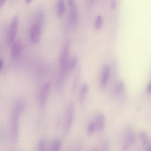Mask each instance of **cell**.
<instances>
[{"label":"cell","mask_w":151,"mask_h":151,"mask_svg":"<svg viewBox=\"0 0 151 151\" xmlns=\"http://www.w3.org/2000/svg\"><path fill=\"white\" fill-rule=\"evenodd\" d=\"M75 112L74 104L72 103L68 104L66 111L65 120L63 127L65 134H68L71 128L73 121Z\"/></svg>","instance_id":"cell-1"},{"label":"cell","mask_w":151,"mask_h":151,"mask_svg":"<svg viewBox=\"0 0 151 151\" xmlns=\"http://www.w3.org/2000/svg\"><path fill=\"white\" fill-rule=\"evenodd\" d=\"M50 86V83L47 82L43 85L40 89L39 94V101L40 105L42 106L46 104Z\"/></svg>","instance_id":"cell-7"},{"label":"cell","mask_w":151,"mask_h":151,"mask_svg":"<svg viewBox=\"0 0 151 151\" xmlns=\"http://www.w3.org/2000/svg\"><path fill=\"white\" fill-rule=\"evenodd\" d=\"M3 65V62L0 59V70L1 69Z\"/></svg>","instance_id":"cell-24"},{"label":"cell","mask_w":151,"mask_h":151,"mask_svg":"<svg viewBox=\"0 0 151 151\" xmlns=\"http://www.w3.org/2000/svg\"><path fill=\"white\" fill-rule=\"evenodd\" d=\"M103 19L100 15H97L95 19V27L96 29H99L103 24Z\"/></svg>","instance_id":"cell-17"},{"label":"cell","mask_w":151,"mask_h":151,"mask_svg":"<svg viewBox=\"0 0 151 151\" xmlns=\"http://www.w3.org/2000/svg\"><path fill=\"white\" fill-rule=\"evenodd\" d=\"M117 2L116 0H113L111 1L110 3V7L112 9H115L116 7Z\"/></svg>","instance_id":"cell-22"},{"label":"cell","mask_w":151,"mask_h":151,"mask_svg":"<svg viewBox=\"0 0 151 151\" xmlns=\"http://www.w3.org/2000/svg\"><path fill=\"white\" fill-rule=\"evenodd\" d=\"M57 13L58 16L61 17L63 16L65 12V4L64 1L59 0L57 3Z\"/></svg>","instance_id":"cell-14"},{"label":"cell","mask_w":151,"mask_h":151,"mask_svg":"<svg viewBox=\"0 0 151 151\" xmlns=\"http://www.w3.org/2000/svg\"><path fill=\"white\" fill-rule=\"evenodd\" d=\"M125 88V84L122 81H120L117 84L115 88V92L116 94H119L124 91Z\"/></svg>","instance_id":"cell-16"},{"label":"cell","mask_w":151,"mask_h":151,"mask_svg":"<svg viewBox=\"0 0 151 151\" xmlns=\"http://www.w3.org/2000/svg\"><path fill=\"white\" fill-rule=\"evenodd\" d=\"M22 48V44L19 40L13 42L11 49V55L14 58L18 57L20 54Z\"/></svg>","instance_id":"cell-9"},{"label":"cell","mask_w":151,"mask_h":151,"mask_svg":"<svg viewBox=\"0 0 151 151\" xmlns=\"http://www.w3.org/2000/svg\"><path fill=\"white\" fill-rule=\"evenodd\" d=\"M70 44L67 41L64 45L60 56V63L61 72L65 71L68 67L70 58L69 57Z\"/></svg>","instance_id":"cell-4"},{"label":"cell","mask_w":151,"mask_h":151,"mask_svg":"<svg viewBox=\"0 0 151 151\" xmlns=\"http://www.w3.org/2000/svg\"><path fill=\"white\" fill-rule=\"evenodd\" d=\"M96 129V126L94 121L91 122L89 124L87 129V132L88 134H92Z\"/></svg>","instance_id":"cell-18"},{"label":"cell","mask_w":151,"mask_h":151,"mask_svg":"<svg viewBox=\"0 0 151 151\" xmlns=\"http://www.w3.org/2000/svg\"><path fill=\"white\" fill-rule=\"evenodd\" d=\"M151 83H150L147 85L146 88V92L147 93H150L151 92Z\"/></svg>","instance_id":"cell-23"},{"label":"cell","mask_w":151,"mask_h":151,"mask_svg":"<svg viewBox=\"0 0 151 151\" xmlns=\"http://www.w3.org/2000/svg\"><path fill=\"white\" fill-rule=\"evenodd\" d=\"M79 77V73L77 72L75 76L73 81L72 87V89L73 91H75L76 89V87L78 85Z\"/></svg>","instance_id":"cell-21"},{"label":"cell","mask_w":151,"mask_h":151,"mask_svg":"<svg viewBox=\"0 0 151 151\" xmlns=\"http://www.w3.org/2000/svg\"><path fill=\"white\" fill-rule=\"evenodd\" d=\"M110 73L109 66L105 64L102 68V76L101 81V85L102 88L105 87L109 79Z\"/></svg>","instance_id":"cell-10"},{"label":"cell","mask_w":151,"mask_h":151,"mask_svg":"<svg viewBox=\"0 0 151 151\" xmlns=\"http://www.w3.org/2000/svg\"><path fill=\"white\" fill-rule=\"evenodd\" d=\"M92 151H98V150L97 149H95L93 150Z\"/></svg>","instance_id":"cell-27"},{"label":"cell","mask_w":151,"mask_h":151,"mask_svg":"<svg viewBox=\"0 0 151 151\" xmlns=\"http://www.w3.org/2000/svg\"><path fill=\"white\" fill-rule=\"evenodd\" d=\"M5 1L4 0H0V8L2 6Z\"/></svg>","instance_id":"cell-25"},{"label":"cell","mask_w":151,"mask_h":151,"mask_svg":"<svg viewBox=\"0 0 151 151\" xmlns=\"http://www.w3.org/2000/svg\"><path fill=\"white\" fill-rule=\"evenodd\" d=\"M46 144L44 140H40L39 142L37 151H46Z\"/></svg>","instance_id":"cell-20"},{"label":"cell","mask_w":151,"mask_h":151,"mask_svg":"<svg viewBox=\"0 0 151 151\" xmlns=\"http://www.w3.org/2000/svg\"><path fill=\"white\" fill-rule=\"evenodd\" d=\"M109 146V142L108 139H105L101 144L100 151H108Z\"/></svg>","instance_id":"cell-19"},{"label":"cell","mask_w":151,"mask_h":151,"mask_svg":"<svg viewBox=\"0 0 151 151\" xmlns=\"http://www.w3.org/2000/svg\"><path fill=\"white\" fill-rule=\"evenodd\" d=\"M96 126V129L101 131L103 130L105 126V120L104 114L99 113L96 116L94 121Z\"/></svg>","instance_id":"cell-12"},{"label":"cell","mask_w":151,"mask_h":151,"mask_svg":"<svg viewBox=\"0 0 151 151\" xmlns=\"http://www.w3.org/2000/svg\"><path fill=\"white\" fill-rule=\"evenodd\" d=\"M69 8V22L71 24H75L77 20L78 12L76 5L73 0L68 1Z\"/></svg>","instance_id":"cell-8"},{"label":"cell","mask_w":151,"mask_h":151,"mask_svg":"<svg viewBox=\"0 0 151 151\" xmlns=\"http://www.w3.org/2000/svg\"><path fill=\"white\" fill-rule=\"evenodd\" d=\"M139 135L145 151H151L150 141L146 132L144 131H141Z\"/></svg>","instance_id":"cell-11"},{"label":"cell","mask_w":151,"mask_h":151,"mask_svg":"<svg viewBox=\"0 0 151 151\" xmlns=\"http://www.w3.org/2000/svg\"><path fill=\"white\" fill-rule=\"evenodd\" d=\"M135 135L132 128L128 126L125 128L124 133L122 151H126L134 143Z\"/></svg>","instance_id":"cell-2"},{"label":"cell","mask_w":151,"mask_h":151,"mask_svg":"<svg viewBox=\"0 0 151 151\" xmlns=\"http://www.w3.org/2000/svg\"><path fill=\"white\" fill-rule=\"evenodd\" d=\"M18 18L16 15L12 18L10 23L7 35V42L9 45L14 42L17 29Z\"/></svg>","instance_id":"cell-3"},{"label":"cell","mask_w":151,"mask_h":151,"mask_svg":"<svg viewBox=\"0 0 151 151\" xmlns=\"http://www.w3.org/2000/svg\"><path fill=\"white\" fill-rule=\"evenodd\" d=\"M88 91V85L86 83H83L81 86L79 95V103L81 106L84 104Z\"/></svg>","instance_id":"cell-13"},{"label":"cell","mask_w":151,"mask_h":151,"mask_svg":"<svg viewBox=\"0 0 151 151\" xmlns=\"http://www.w3.org/2000/svg\"><path fill=\"white\" fill-rule=\"evenodd\" d=\"M13 113L12 121L11 137L12 141L16 142L17 138L19 127V111L22 110L17 107Z\"/></svg>","instance_id":"cell-5"},{"label":"cell","mask_w":151,"mask_h":151,"mask_svg":"<svg viewBox=\"0 0 151 151\" xmlns=\"http://www.w3.org/2000/svg\"><path fill=\"white\" fill-rule=\"evenodd\" d=\"M61 141L59 139H56L52 142L50 151H60L61 147Z\"/></svg>","instance_id":"cell-15"},{"label":"cell","mask_w":151,"mask_h":151,"mask_svg":"<svg viewBox=\"0 0 151 151\" xmlns=\"http://www.w3.org/2000/svg\"><path fill=\"white\" fill-rule=\"evenodd\" d=\"M42 20L37 19V21L32 27L30 34L31 38L34 42L38 43L40 40L41 23Z\"/></svg>","instance_id":"cell-6"},{"label":"cell","mask_w":151,"mask_h":151,"mask_svg":"<svg viewBox=\"0 0 151 151\" xmlns=\"http://www.w3.org/2000/svg\"><path fill=\"white\" fill-rule=\"evenodd\" d=\"M31 1V0H26V1L27 3H29Z\"/></svg>","instance_id":"cell-26"}]
</instances>
